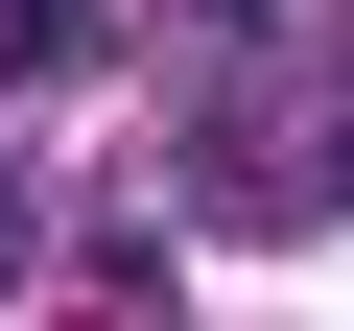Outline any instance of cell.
Listing matches in <instances>:
<instances>
[{
  "label": "cell",
  "mask_w": 354,
  "mask_h": 331,
  "mask_svg": "<svg viewBox=\"0 0 354 331\" xmlns=\"http://www.w3.org/2000/svg\"><path fill=\"white\" fill-rule=\"evenodd\" d=\"M0 71H24V95H71V71H118V0H0Z\"/></svg>",
  "instance_id": "1"
},
{
  "label": "cell",
  "mask_w": 354,
  "mask_h": 331,
  "mask_svg": "<svg viewBox=\"0 0 354 331\" xmlns=\"http://www.w3.org/2000/svg\"><path fill=\"white\" fill-rule=\"evenodd\" d=\"M0 260H24V190H0Z\"/></svg>",
  "instance_id": "2"
}]
</instances>
